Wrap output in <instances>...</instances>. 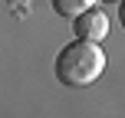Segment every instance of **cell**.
<instances>
[{
  "instance_id": "6da1fadb",
  "label": "cell",
  "mask_w": 125,
  "mask_h": 118,
  "mask_svg": "<svg viewBox=\"0 0 125 118\" xmlns=\"http://www.w3.org/2000/svg\"><path fill=\"white\" fill-rule=\"evenodd\" d=\"M102 72H105V53L92 39L76 36L73 43H66L56 53V79L66 85H76V89L92 85Z\"/></svg>"
},
{
  "instance_id": "7a4b0ae2",
  "label": "cell",
  "mask_w": 125,
  "mask_h": 118,
  "mask_svg": "<svg viewBox=\"0 0 125 118\" xmlns=\"http://www.w3.org/2000/svg\"><path fill=\"white\" fill-rule=\"evenodd\" d=\"M73 33H76L79 39L102 43V39L109 36V17L92 3L89 10H82V13H76V17H73Z\"/></svg>"
},
{
  "instance_id": "3957f363",
  "label": "cell",
  "mask_w": 125,
  "mask_h": 118,
  "mask_svg": "<svg viewBox=\"0 0 125 118\" xmlns=\"http://www.w3.org/2000/svg\"><path fill=\"white\" fill-rule=\"evenodd\" d=\"M53 3V10L59 13V17H66V20H73L76 13H82V10H89V7L95 3V0H50Z\"/></svg>"
},
{
  "instance_id": "277c9868",
  "label": "cell",
  "mask_w": 125,
  "mask_h": 118,
  "mask_svg": "<svg viewBox=\"0 0 125 118\" xmlns=\"http://www.w3.org/2000/svg\"><path fill=\"white\" fill-rule=\"evenodd\" d=\"M119 23H122V30H125V0L119 3Z\"/></svg>"
}]
</instances>
